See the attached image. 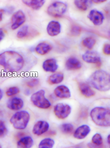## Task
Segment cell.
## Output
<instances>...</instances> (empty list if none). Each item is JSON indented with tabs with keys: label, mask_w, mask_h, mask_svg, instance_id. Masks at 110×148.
Listing matches in <instances>:
<instances>
[{
	"label": "cell",
	"mask_w": 110,
	"mask_h": 148,
	"mask_svg": "<svg viewBox=\"0 0 110 148\" xmlns=\"http://www.w3.org/2000/svg\"><path fill=\"white\" fill-rule=\"evenodd\" d=\"M24 64L22 56L15 51H7L0 54V66L7 71L18 72L22 69Z\"/></svg>",
	"instance_id": "obj_1"
},
{
	"label": "cell",
	"mask_w": 110,
	"mask_h": 148,
	"mask_svg": "<svg viewBox=\"0 0 110 148\" xmlns=\"http://www.w3.org/2000/svg\"><path fill=\"white\" fill-rule=\"evenodd\" d=\"M7 133L5 124L4 121H0V137H3L6 135Z\"/></svg>",
	"instance_id": "obj_31"
},
{
	"label": "cell",
	"mask_w": 110,
	"mask_h": 148,
	"mask_svg": "<svg viewBox=\"0 0 110 148\" xmlns=\"http://www.w3.org/2000/svg\"><path fill=\"white\" fill-rule=\"evenodd\" d=\"M88 147L90 148H98L101 147V146L96 145L93 143H88Z\"/></svg>",
	"instance_id": "obj_35"
},
{
	"label": "cell",
	"mask_w": 110,
	"mask_h": 148,
	"mask_svg": "<svg viewBox=\"0 0 110 148\" xmlns=\"http://www.w3.org/2000/svg\"><path fill=\"white\" fill-rule=\"evenodd\" d=\"M49 128V125L47 122L43 121L37 122L34 125L33 132L34 135L40 136L46 132Z\"/></svg>",
	"instance_id": "obj_10"
},
{
	"label": "cell",
	"mask_w": 110,
	"mask_h": 148,
	"mask_svg": "<svg viewBox=\"0 0 110 148\" xmlns=\"http://www.w3.org/2000/svg\"><path fill=\"white\" fill-rule=\"evenodd\" d=\"M78 86L81 94L85 97H90L95 95V91L87 84L81 82L79 84Z\"/></svg>",
	"instance_id": "obj_17"
},
{
	"label": "cell",
	"mask_w": 110,
	"mask_h": 148,
	"mask_svg": "<svg viewBox=\"0 0 110 148\" xmlns=\"http://www.w3.org/2000/svg\"><path fill=\"white\" fill-rule=\"evenodd\" d=\"M54 93L58 98H68L71 96L70 89L66 86L62 85L58 86L54 90Z\"/></svg>",
	"instance_id": "obj_12"
},
{
	"label": "cell",
	"mask_w": 110,
	"mask_h": 148,
	"mask_svg": "<svg viewBox=\"0 0 110 148\" xmlns=\"http://www.w3.org/2000/svg\"><path fill=\"white\" fill-rule=\"evenodd\" d=\"M39 80L37 79H33L27 82V86L30 88H33L36 86L39 83Z\"/></svg>",
	"instance_id": "obj_32"
},
{
	"label": "cell",
	"mask_w": 110,
	"mask_h": 148,
	"mask_svg": "<svg viewBox=\"0 0 110 148\" xmlns=\"http://www.w3.org/2000/svg\"><path fill=\"white\" fill-rule=\"evenodd\" d=\"M92 143L96 145L101 147L103 144V140L100 134L98 133L95 134L92 137Z\"/></svg>",
	"instance_id": "obj_28"
},
{
	"label": "cell",
	"mask_w": 110,
	"mask_h": 148,
	"mask_svg": "<svg viewBox=\"0 0 110 148\" xmlns=\"http://www.w3.org/2000/svg\"><path fill=\"white\" fill-rule=\"evenodd\" d=\"M20 92L19 88L16 87H13L9 88L6 92V95L9 97L18 94Z\"/></svg>",
	"instance_id": "obj_30"
},
{
	"label": "cell",
	"mask_w": 110,
	"mask_h": 148,
	"mask_svg": "<svg viewBox=\"0 0 110 148\" xmlns=\"http://www.w3.org/2000/svg\"><path fill=\"white\" fill-rule=\"evenodd\" d=\"M43 70L48 72H54L58 68L56 60L54 58L47 60L43 64Z\"/></svg>",
	"instance_id": "obj_16"
},
{
	"label": "cell",
	"mask_w": 110,
	"mask_h": 148,
	"mask_svg": "<svg viewBox=\"0 0 110 148\" xmlns=\"http://www.w3.org/2000/svg\"><path fill=\"white\" fill-rule=\"evenodd\" d=\"M81 27L76 25H73L71 27L70 31L71 35L74 36H78L81 33Z\"/></svg>",
	"instance_id": "obj_29"
},
{
	"label": "cell",
	"mask_w": 110,
	"mask_h": 148,
	"mask_svg": "<svg viewBox=\"0 0 110 148\" xmlns=\"http://www.w3.org/2000/svg\"><path fill=\"white\" fill-rule=\"evenodd\" d=\"M24 106V102L21 98L14 97L9 100L7 103V107L14 111L21 109Z\"/></svg>",
	"instance_id": "obj_13"
},
{
	"label": "cell",
	"mask_w": 110,
	"mask_h": 148,
	"mask_svg": "<svg viewBox=\"0 0 110 148\" xmlns=\"http://www.w3.org/2000/svg\"><path fill=\"white\" fill-rule=\"evenodd\" d=\"M110 135H109L108 136L107 138V142L109 145H110Z\"/></svg>",
	"instance_id": "obj_39"
},
{
	"label": "cell",
	"mask_w": 110,
	"mask_h": 148,
	"mask_svg": "<svg viewBox=\"0 0 110 148\" xmlns=\"http://www.w3.org/2000/svg\"><path fill=\"white\" fill-rule=\"evenodd\" d=\"M71 111L70 106L61 103L55 106L54 109L55 115L58 118L61 119L66 118L70 114Z\"/></svg>",
	"instance_id": "obj_7"
},
{
	"label": "cell",
	"mask_w": 110,
	"mask_h": 148,
	"mask_svg": "<svg viewBox=\"0 0 110 148\" xmlns=\"http://www.w3.org/2000/svg\"><path fill=\"white\" fill-rule=\"evenodd\" d=\"M88 18L95 25H100L102 24L104 19V15L100 12L97 10H92L89 13Z\"/></svg>",
	"instance_id": "obj_11"
},
{
	"label": "cell",
	"mask_w": 110,
	"mask_h": 148,
	"mask_svg": "<svg viewBox=\"0 0 110 148\" xmlns=\"http://www.w3.org/2000/svg\"><path fill=\"white\" fill-rule=\"evenodd\" d=\"M88 1L86 0H76L74 3L77 7L82 11H86L88 8Z\"/></svg>",
	"instance_id": "obj_26"
},
{
	"label": "cell",
	"mask_w": 110,
	"mask_h": 148,
	"mask_svg": "<svg viewBox=\"0 0 110 148\" xmlns=\"http://www.w3.org/2000/svg\"><path fill=\"white\" fill-rule=\"evenodd\" d=\"M60 129L62 132L63 133L69 134L73 132L74 127L71 124L65 123L61 126Z\"/></svg>",
	"instance_id": "obj_27"
},
{
	"label": "cell",
	"mask_w": 110,
	"mask_h": 148,
	"mask_svg": "<svg viewBox=\"0 0 110 148\" xmlns=\"http://www.w3.org/2000/svg\"><path fill=\"white\" fill-rule=\"evenodd\" d=\"M64 75L61 73H57L51 75L48 79V82L50 84H56L61 83L63 80Z\"/></svg>",
	"instance_id": "obj_22"
},
{
	"label": "cell",
	"mask_w": 110,
	"mask_h": 148,
	"mask_svg": "<svg viewBox=\"0 0 110 148\" xmlns=\"http://www.w3.org/2000/svg\"><path fill=\"white\" fill-rule=\"evenodd\" d=\"M82 58L84 61L89 63L96 64L98 65L101 64L100 57L95 51H87L83 55Z\"/></svg>",
	"instance_id": "obj_9"
},
{
	"label": "cell",
	"mask_w": 110,
	"mask_h": 148,
	"mask_svg": "<svg viewBox=\"0 0 110 148\" xmlns=\"http://www.w3.org/2000/svg\"><path fill=\"white\" fill-rule=\"evenodd\" d=\"M54 144V140L50 138L43 139L40 142L39 145L40 148H52Z\"/></svg>",
	"instance_id": "obj_25"
},
{
	"label": "cell",
	"mask_w": 110,
	"mask_h": 148,
	"mask_svg": "<svg viewBox=\"0 0 110 148\" xmlns=\"http://www.w3.org/2000/svg\"><path fill=\"white\" fill-rule=\"evenodd\" d=\"M45 92L41 90L34 93L31 97V101L37 107L46 109L49 108L51 104L50 102L45 96Z\"/></svg>",
	"instance_id": "obj_5"
},
{
	"label": "cell",
	"mask_w": 110,
	"mask_h": 148,
	"mask_svg": "<svg viewBox=\"0 0 110 148\" xmlns=\"http://www.w3.org/2000/svg\"><path fill=\"white\" fill-rule=\"evenodd\" d=\"M4 12V10L2 9H0V22L2 20Z\"/></svg>",
	"instance_id": "obj_37"
},
{
	"label": "cell",
	"mask_w": 110,
	"mask_h": 148,
	"mask_svg": "<svg viewBox=\"0 0 110 148\" xmlns=\"http://www.w3.org/2000/svg\"><path fill=\"white\" fill-rule=\"evenodd\" d=\"M47 30L48 33L50 36H56L60 32V24L57 21H51L48 24Z\"/></svg>",
	"instance_id": "obj_14"
},
{
	"label": "cell",
	"mask_w": 110,
	"mask_h": 148,
	"mask_svg": "<svg viewBox=\"0 0 110 148\" xmlns=\"http://www.w3.org/2000/svg\"><path fill=\"white\" fill-rule=\"evenodd\" d=\"M91 129L88 126L86 125H82L75 131L74 134V136L75 138L82 139L86 137L90 133Z\"/></svg>",
	"instance_id": "obj_15"
},
{
	"label": "cell",
	"mask_w": 110,
	"mask_h": 148,
	"mask_svg": "<svg viewBox=\"0 0 110 148\" xmlns=\"http://www.w3.org/2000/svg\"><path fill=\"white\" fill-rule=\"evenodd\" d=\"M29 29L28 26H24L18 31L17 34V37L19 39H23L29 37L30 35L29 34Z\"/></svg>",
	"instance_id": "obj_23"
},
{
	"label": "cell",
	"mask_w": 110,
	"mask_h": 148,
	"mask_svg": "<svg viewBox=\"0 0 110 148\" xmlns=\"http://www.w3.org/2000/svg\"><path fill=\"white\" fill-rule=\"evenodd\" d=\"M106 1H105V0H94V1H93V2L94 3H96V4H100V3L104 2Z\"/></svg>",
	"instance_id": "obj_36"
},
{
	"label": "cell",
	"mask_w": 110,
	"mask_h": 148,
	"mask_svg": "<svg viewBox=\"0 0 110 148\" xmlns=\"http://www.w3.org/2000/svg\"><path fill=\"white\" fill-rule=\"evenodd\" d=\"M5 36V33L4 31L1 29H0V42L4 38Z\"/></svg>",
	"instance_id": "obj_34"
},
{
	"label": "cell",
	"mask_w": 110,
	"mask_h": 148,
	"mask_svg": "<svg viewBox=\"0 0 110 148\" xmlns=\"http://www.w3.org/2000/svg\"><path fill=\"white\" fill-rule=\"evenodd\" d=\"M92 121L96 125L102 127H108L110 125V111L108 109L96 107L90 113Z\"/></svg>",
	"instance_id": "obj_3"
},
{
	"label": "cell",
	"mask_w": 110,
	"mask_h": 148,
	"mask_svg": "<svg viewBox=\"0 0 110 148\" xmlns=\"http://www.w3.org/2000/svg\"><path fill=\"white\" fill-rule=\"evenodd\" d=\"M22 1L26 5L35 10L42 7L45 2L44 0H23Z\"/></svg>",
	"instance_id": "obj_20"
},
{
	"label": "cell",
	"mask_w": 110,
	"mask_h": 148,
	"mask_svg": "<svg viewBox=\"0 0 110 148\" xmlns=\"http://www.w3.org/2000/svg\"><path fill=\"white\" fill-rule=\"evenodd\" d=\"M26 18L24 14L21 10L17 11L14 14L12 18V29L15 30L24 23Z\"/></svg>",
	"instance_id": "obj_8"
},
{
	"label": "cell",
	"mask_w": 110,
	"mask_h": 148,
	"mask_svg": "<svg viewBox=\"0 0 110 148\" xmlns=\"http://www.w3.org/2000/svg\"><path fill=\"white\" fill-rule=\"evenodd\" d=\"M67 5L65 3L60 2H54L50 5L47 9L49 15L54 17L62 16L66 12Z\"/></svg>",
	"instance_id": "obj_6"
},
{
	"label": "cell",
	"mask_w": 110,
	"mask_h": 148,
	"mask_svg": "<svg viewBox=\"0 0 110 148\" xmlns=\"http://www.w3.org/2000/svg\"><path fill=\"white\" fill-rule=\"evenodd\" d=\"M0 148H1V145H0Z\"/></svg>",
	"instance_id": "obj_40"
},
{
	"label": "cell",
	"mask_w": 110,
	"mask_h": 148,
	"mask_svg": "<svg viewBox=\"0 0 110 148\" xmlns=\"http://www.w3.org/2000/svg\"><path fill=\"white\" fill-rule=\"evenodd\" d=\"M96 43V40L92 37H87L82 42L83 45L90 50L92 49L93 48Z\"/></svg>",
	"instance_id": "obj_24"
},
{
	"label": "cell",
	"mask_w": 110,
	"mask_h": 148,
	"mask_svg": "<svg viewBox=\"0 0 110 148\" xmlns=\"http://www.w3.org/2000/svg\"><path fill=\"white\" fill-rule=\"evenodd\" d=\"M30 118V114L28 112L22 111L15 113L12 116L10 121L15 129L22 130L26 128Z\"/></svg>",
	"instance_id": "obj_4"
},
{
	"label": "cell",
	"mask_w": 110,
	"mask_h": 148,
	"mask_svg": "<svg viewBox=\"0 0 110 148\" xmlns=\"http://www.w3.org/2000/svg\"><path fill=\"white\" fill-rule=\"evenodd\" d=\"M103 52L105 54L109 55L110 54V45L109 44H106L103 47Z\"/></svg>",
	"instance_id": "obj_33"
},
{
	"label": "cell",
	"mask_w": 110,
	"mask_h": 148,
	"mask_svg": "<svg viewBox=\"0 0 110 148\" xmlns=\"http://www.w3.org/2000/svg\"><path fill=\"white\" fill-rule=\"evenodd\" d=\"M3 97V92L0 89V101L2 99Z\"/></svg>",
	"instance_id": "obj_38"
},
{
	"label": "cell",
	"mask_w": 110,
	"mask_h": 148,
	"mask_svg": "<svg viewBox=\"0 0 110 148\" xmlns=\"http://www.w3.org/2000/svg\"><path fill=\"white\" fill-rule=\"evenodd\" d=\"M52 49V47L50 44L46 42L40 43L35 48L36 53L41 55L46 54Z\"/></svg>",
	"instance_id": "obj_18"
},
{
	"label": "cell",
	"mask_w": 110,
	"mask_h": 148,
	"mask_svg": "<svg viewBox=\"0 0 110 148\" xmlns=\"http://www.w3.org/2000/svg\"><path fill=\"white\" fill-rule=\"evenodd\" d=\"M66 66L68 70H77L81 68V64L80 62L77 58L71 57L69 58L67 60Z\"/></svg>",
	"instance_id": "obj_19"
},
{
	"label": "cell",
	"mask_w": 110,
	"mask_h": 148,
	"mask_svg": "<svg viewBox=\"0 0 110 148\" xmlns=\"http://www.w3.org/2000/svg\"><path fill=\"white\" fill-rule=\"evenodd\" d=\"M33 144V140L30 136L22 137L18 142L17 145L19 148H29L32 147Z\"/></svg>",
	"instance_id": "obj_21"
},
{
	"label": "cell",
	"mask_w": 110,
	"mask_h": 148,
	"mask_svg": "<svg viewBox=\"0 0 110 148\" xmlns=\"http://www.w3.org/2000/svg\"><path fill=\"white\" fill-rule=\"evenodd\" d=\"M88 81L91 86L99 91L105 92L110 89V75L104 71H96L89 77Z\"/></svg>",
	"instance_id": "obj_2"
}]
</instances>
